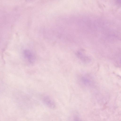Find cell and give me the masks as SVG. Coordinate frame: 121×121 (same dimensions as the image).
Listing matches in <instances>:
<instances>
[{
	"label": "cell",
	"mask_w": 121,
	"mask_h": 121,
	"mask_svg": "<svg viewBox=\"0 0 121 121\" xmlns=\"http://www.w3.org/2000/svg\"><path fill=\"white\" fill-rule=\"evenodd\" d=\"M23 54L29 63L33 64L34 63L35 57L31 51L27 49L24 50L23 51Z\"/></svg>",
	"instance_id": "1"
},
{
	"label": "cell",
	"mask_w": 121,
	"mask_h": 121,
	"mask_svg": "<svg viewBox=\"0 0 121 121\" xmlns=\"http://www.w3.org/2000/svg\"><path fill=\"white\" fill-rule=\"evenodd\" d=\"M44 104L48 108L53 109L55 108V104L53 100L48 96H44L43 99Z\"/></svg>",
	"instance_id": "2"
},
{
	"label": "cell",
	"mask_w": 121,
	"mask_h": 121,
	"mask_svg": "<svg viewBox=\"0 0 121 121\" xmlns=\"http://www.w3.org/2000/svg\"><path fill=\"white\" fill-rule=\"evenodd\" d=\"M82 81L83 83L85 85H89L91 83V81L90 79L86 77H82Z\"/></svg>",
	"instance_id": "3"
},
{
	"label": "cell",
	"mask_w": 121,
	"mask_h": 121,
	"mask_svg": "<svg viewBox=\"0 0 121 121\" xmlns=\"http://www.w3.org/2000/svg\"><path fill=\"white\" fill-rule=\"evenodd\" d=\"M73 121H82L79 117L77 116L75 117L73 119Z\"/></svg>",
	"instance_id": "4"
}]
</instances>
